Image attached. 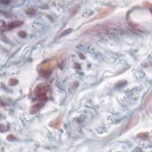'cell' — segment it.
<instances>
[{
    "label": "cell",
    "instance_id": "5",
    "mask_svg": "<svg viewBox=\"0 0 152 152\" xmlns=\"http://www.w3.org/2000/svg\"><path fill=\"white\" fill-rule=\"evenodd\" d=\"M61 123H62V117L61 116H59L55 120H53L50 123V126L55 128H60L61 125Z\"/></svg>",
    "mask_w": 152,
    "mask_h": 152
},
{
    "label": "cell",
    "instance_id": "6",
    "mask_svg": "<svg viewBox=\"0 0 152 152\" xmlns=\"http://www.w3.org/2000/svg\"><path fill=\"white\" fill-rule=\"evenodd\" d=\"M44 103H42V102H38V103L34 104V105H33L30 109V113L32 114H34V113L37 112L42 108V107L44 105Z\"/></svg>",
    "mask_w": 152,
    "mask_h": 152
},
{
    "label": "cell",
    "instance_id": "2",
    "mask_svg": "<svg viewBox=\"0 0 152 152\" xmlns=\"http://www.w3.org/2000/svg\"><path fill=\"white\" fill-rule=\"evenodd\" d=\"M57 63H58V61L56 59L49 60L44 62L39 67V71L40 74L44 77H47L49 75L57 65Z\"/></svg>",
    "mask_w": 152,
    "mask_h": 152
},
{
    "label": "cell",
    "instance_id": "3",
    "mask_svg": "<svg viewBox=\"0 0 152 152\" xmlns=\"http://www.w3.org/2000/svg\"><path fill=\"white\" fill-rule=\"evenodd\" d=\"M114 10V8L112 7H107L105 8H104L102 11H101L99 13H98L96 16H94L93 18H91V20H90V22H94L101 20L103 18L106 17L109 15H110Z\"/></svg>",
    "mask_w": 152,
    "mask_h": 152
},
{
    "label": "cell",
    "instance_id": "7",
    "mask_svg": "<svg viewBox=\"0 0 152 152\" xmlns=\"http://www.w3.org/2000/svg\"><path fill=\"white\" fill-rule=\"evenodd\" d=\"M20 23H22V22H13V23H10V24L9 25L8 27H10V28H13V27H17V26H19V25H21Z\"/></svg>",
    "mask_w": 152,
    "mask_h": 152
},
{
    "label": "cell",
    "instance_id": "4",
    "mask_svg": "<svg viewBox=\"0 0 152 152\" xmlns=\"http://www.w3.org/2000/svg\"><path fill=\"white\" fill-rule=\"evenodd\" d=\"M139 117L138 115H136L133 118H132L130 120V121H129V122L128 123V124L127 125V126L125 127V131L130 129L131 128H132V127H134L135 125H136L139 122Z\"/></svg>",
    "mask_w": 152,
    "mask_h": 152
},
{
    "label": "cell",
    "instance_id": "8",
    "mask_svg": "<svg viewBox=\"0 0 152 152\" xmlns=\"http://www.w3.org/2000/svg\"><path fill=\"white\" fill-rule=\"evenodd\" d=\"M138 136L139 137H146L147 136V134H146V133H143V132H141V133H140V134H139L138 135Z\"/></svg>",
    "mask_w": 152,
    "mask_h": 152
},
{
    "label": "cell",
    "instance_id": "1",
    "mask_svg": "<svg viewBox=\"0 0 152 152\" xmlns=\"http://www.w3.org/2000/svg\"><path fill=\"white\" fill-rule=\"evenodd\" d=\"M49 90L50 89L48 84L41 83L36 86L34 93L36 97L40 101V102L44 103V102L48 100Z\"/></svg>",
    "mask_w": 152,
    "mask_h": 152
}]
</instances>
